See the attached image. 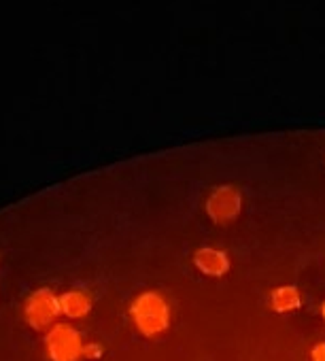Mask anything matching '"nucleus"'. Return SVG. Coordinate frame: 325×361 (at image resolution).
<instances>
[{"label":"nucleus","instance_id":"obj_1","mask_svg":"<svg viewBox=\"0 0 325 361\" xmlns=\"http://www.w3.org/2000/svg\"><path fill=\"white\" fill-rule=\"evenodd\" d=\"M130 317L134 321V327L142 336L153 338V336H159V334H164L168 329V325H171V306L157 291H145L132 302Z\"/></svg>","mask_w":325,"mask_h":361},{"label":"nucleus","instance_id":"obj_2","mask_svg":"<svg viewBox=\"0 0 325 361\" xmlns=\"http://www.w3.org/2000/svg\"><path fill=\"white\" fill-rule=\"evenodd\" d=\"M85 342L81 340V334L70 325H54L47 331L45 348L51 361H79L83 357Z\"/></svg>","mask_w":325,"mask_h":361},{"label":"nucleus","instance_id":"obj_3","mask_svg":"<svg viewBox=\"0 0 325 361\" xmlns=\"http://www.w3.org/2000/svg\"><path fill=\"white\" fill-rule=\"evenodd\" d=\"M60 312V298L51 289H37L24 302V319L35 329H47Z\"/></svg>","mask_w":325,"mask_h":361},{"label":"nucleus","instance_id":"obj_4","mask_svg":"<svg viewBox=\"0 0 325 361\" xmlns=\"http://www.w3.org/2000/svg\"><path fill=\"white\" fill-rule=\"evenodd\" d=\"M240 207H243V198H240V192L234 185L217 188L207 200V213L219 226H226V224L234 221L238 217V213H240Z\"/></svg>","mask_w":325,"mask_h":361},{"label":"nucleus","instance_id":"obj_5","mask_svg":"<svg viewBox=\"0 0 325 361\" xmlns=\"http://www.w3.org/2000/svg\"><path fill=\"white\" fill-rule=\"evenodd\" d=\"M194 266L207 276H223L230 270V257L219 249L204 247L194 253Z\"/></svg>","mask_w":325,"mask_h":361},{"label":"nucleus","instance_id":"obj_6","mask_svg":"<svg viewBox=\"0 0 325 361\" xmlns=\"http://www.w3.org/2000/svg\"><path fill=\"white\" fill-rule=\"evenodd\" d=\"M60 308L66 317L70 319H79L85 317L92 308V300L85 291L81 289H70L64 295H60Z\"/></svg>","mask_w":325,"mask_h":361},{"label":"nucleus","instance_id":"obj_7","mask_svg":"<svg viewBox=\"0 0 325 361\" xmlns=\"http://www.w3.org/2000/svg\"><path fill=\"white\" fill-rule=\"evenodd\" d=\"M270 304L276 312H293L302 306V295L298 291V287L293 285H283L276 287L270 295Z\"/></svg>","mask_w":325,"mask_h":361},{"label":"nucleus","instance_id":"obj_8","mask_svg":"<svg viewBox=\"0 0 325 361\" xmlns=\"http://www.w3.org/2000/svg\"><path fill=\"white\" fill-rule=\"evenodd\" d=\"M102 355V344L98 342H85L83 346V357L85 359H98Z\"/></svg>","mask_w":325,"mask_h":361},{"label":"nucleus","instance_id":"obj_9","mask_svg":"<svg viewBox=\"0 0 325 361\" xmlns=\"http://www.w3.org/2000/svg\"><path fill=\"white\" fill-rule=\"evenodd\" d=\"M310 359H312V361H325V342H319L317 346H312Z\"/></svg>","mask_w":325,"mask_h":361},{"label":"nucleus","instance_id":"obj_10","mask_svg":"<svg viewBox=\"0 0 325 361\" xmlns=\"http://www.w3.org/2000/svg\"><path fill=\"white\" fill-rule=\"evenodd\" d=\"M321 314H323V319H325V302H323V306H321Z\"/></svg>","mask_w":325,"mask_h":361}]
</instances>
